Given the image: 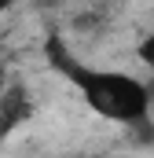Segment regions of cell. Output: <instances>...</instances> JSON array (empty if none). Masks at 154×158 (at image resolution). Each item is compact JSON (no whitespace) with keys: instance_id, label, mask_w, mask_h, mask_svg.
Segmentation results:
<instances>
[{"instance_id":"5","label":"cell","mask_w":154,"mask_h":158,"mask_svg":"<svg viewBox=\"0 0 154 158\" xmlns=\"http://www.w3.org/2000/svg\"><path fill=\"white\" fill-rule=\"evenodd\" d=\"M40 4H55V0H40Z\"/></svg>"},{"instance_id":"2","label":"cell","mask_w":154,"mask_h":158,"mask_svg":"<svg viewBox=\"0 0 154 158\" xmlns=\"http://www.w3.org/2000/svg\"><path fill=\"white\" fill-rule=\"evenodd\" d=\"M136 55H140V63H143V66H151V70H154V30L143 37V44L136 48Z\"/></svg>"},{"instance_id":"1","label":"cell","mask_w":154,"mask_h":158,"mask_svg":"<svg viewBox=\"0 0 154 158\" xmlns=\"http://www.w3.org/2000/svg\"><path fill=\"white\" fill-rule=\"evenodd\" d=\"M48 59L84 96V103L99 118L114 121V125H140V121H147V114H151V88H147V81L132 77V74H121V70H99V66L77 63L63 48L59 37L48 44Z\"/></svg>"},{"instance_id":"4","label":"cell","mask_w":154,"mask_h":158,"mask_svg":"<svg viewBox=\"0 0 154 158\" xmlns=\"http://www.w3.org/2000/svg\"><path fill=\"white\" fill-rule=\"evenodd\" d=\"M0 92H4V74H0Z\"/></svg>"},{"instance_id":"3","label":"cell","mask_w":154,"mask_h":158,"mask_svg":"<svg viewBox=\"0 0 154 158\" xmlns=\"http://www.w3.org/2000/svg\"><path fill=\"white\" fill-rule=\"evenodd\" d=\"M11 4H15V0H0V15H4V11H7Z\"/></svg>"}]
</instances>
